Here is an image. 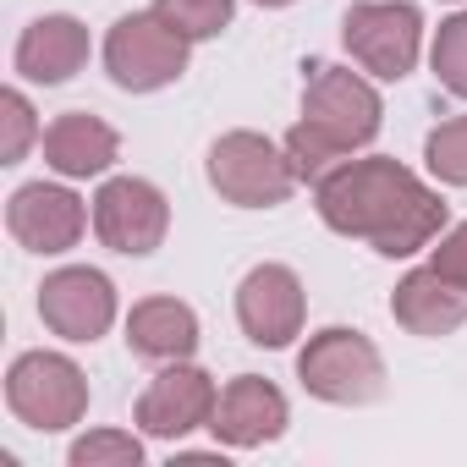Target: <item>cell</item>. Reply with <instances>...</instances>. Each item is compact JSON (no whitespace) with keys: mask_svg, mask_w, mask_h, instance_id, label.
I'll return each instance as SVG.
<instances>
[{"mask_svg":"<svg viewBox=\"0 0 467 467\" xmlns=\"http://www.w3.org/2000/svg\"><path fill=\"white\" fill-rule=\"evenodd\" d=\"M314 209L336 237H358L385 259H412L445 231V198L423 187L401 160H341L314 182Z\"/></svg>","mask_w":467,"mask_h":467,"instance_id":"cell-1","label":"cell"},{"mask_svg":"<svg viewBox=\"0 0 467 467\" xmlns=\"http://www.w3.org/2000/svg\"><path fill=\"white\" fill-rule=\"evenodd\" d=\"M385 127V105L368 78L347 67H314L303 83V121L286 132V160L297 182L330 176L352 149H368Z\"/></svg>","mask_w":467,"mask_h":467,"instance_id":"cell-2","label":"cell"},{"mask_svg":"<svg viewBox=\"0 0 467 467\" xmlns=\"http://www.w3.org/2000/svg\"><path fill=\"white\" fill-rule=\"evenodd\" d=\"M297 379L330 407H368L385 396V358L363 330L330 325L297 352Z\"/></svg>","mask_w":467,"mask_h":467,"instance_id":"cell-3","label":"cell"},{"mask_svg":"<svg viewBox=\"0 0 467 467\" xmlns=\"http://www.w3.org/2000/svg\"><path fill=\"white\" fill-rule=\"evenodd\" d=\"M187 56H192V39L176 34L154 6L121 17V23L105 34V72H110V83L127 88V94L171 88V83L187 72Z\"/></svg>","mask_w":467,"mask_h":467,"instance_id":"cell-4","label":"cell"},{"mask_svg":"<svg viewBox=\"0 0 467 467\" xmlns=\"http://www.w3.org/2000/svg\"><path fill=\"white\" fill-rule=\"evenodd\" d=\"M209 187L237 209H275L292 198L297 171L265 132H225L209 143Z\"/></svg>","mask_w":467,"mask_h":467,"instance_id":"cell-5","label":"cell"},{"mask_svg":"<svg viewBox=\"0 0 467 467\" xmlns=\"http://www.w3.org/2000/svg\"><path fill=\"white\" fill-rule=\"evenodd\" d=\"M6 407H12L17 423H28L39 434H61V429L83 423L88 379L61 352H23L6 374Z\"/></svg>","mask_w":467,"mask_h":467,"instance_id":"cell-6","label":"cell"},{"mask_svg":"<svg viewBox=\"0 0 467 467\" xmlns=\"http://www.w3.org/2000/svg\"><path fill=\"white\" fill-rule=\"evenodd\" d=\"M341 39L363 72H374L379 83H401L423 50V17L412 0H358L341 17Z\"/></svg>","mask_w":467,"mask_h":467,"instance_id":"cell-7","label":"cell"},{"mask_svg":"<svg viewBox=\"0 0 467 467\" xmlns=\"http://www.w3.org/2000/svg\"><path fill=\"white\" fill-rule=\"evenodd\" d=\"M94 231H99V243L110 254L149 259L165 243V231H171V203L143 176H110L94 192Z\"/></svg>","mask_w":467,"mask_h":467,"instance_id":"cell-8","label":"cell"},{"mask_svg":"<svg viewBox=\"0 0 467 467\" xmlns=\"http://www.w3.org/2000/svg\"><path fill=\"white\" fill-rule=\"evenodd\" d=\"M39 319L61 336V341H99L116 325V286L105 270L88 265H67L56 275H45L39 286Z\"/></svg>","mask_w":467,"mask_h":467,"instance_id":"cell-9","label":"cell"},{"mask_svg":"<svg viewBox=\"0 0 467 467\" xmlns=\"http://www.w3.org/2000/svg\"><path fill=\"white\" fill-rule=\"evenodd\" d=\"M303 314H308V297H303V281L297 270L286 265H259L243 275L237 286V325L254 347H292V336H303Z\"/></svg>","mask_w":467,"mask_h":467,"instance_id":"cell-10","label":"cell"},{"mask_svg":"<svg viewBox=\"0 0 467 467\" xmlns=\"http://www.w3.org/2000/svg\"><path fill=\"white\" fill-rule=\"evenodd\" d=\"M214 401H220V390H214V379L203 374V368H192V363H165L154 379H149V390L138 396V429L149 434V440H182V434H192V429H209V418H214Z\"/></svg>","mask_w":467,"mask_h":467,"instance_id":"cell-11","label":"cell"},{"mask_svg":"<svg viewBox=\"0 0 467 467\" xmlns=\"http://www.w3.org/2000/svg\"><path fill=\"white\" fill-rule=\"evenodd\" d=\"M6 225L12 237L28 248V254H72L83 243V225H88V209L72 187H56V182H28L12 192L6 203Z\"/></svg>","mask_w":467,"mask_h":467,"instance_id":"cell-12","label":"cell"},{"mask_svg":"<svg viewBox=\"0 0 467 467\" xmlns=\"http://www.w3.org/2000/svg\"><path fill=\"white\" fill-rule=\"evenodd\" d=\"M286 423H292V407H286L281 385H270L259 374H237V379H231L220 390V401H214V418H209L214 440L231 445V451H259V445L281 440Z\"/></svg>","mask_w":467,"mask_h":467,"instance_id":"cell-13","label":"cell"},{"mask_svg":"<svg viewBox=\"0 0 467 467\" xmlns=\"http://www.w3.org/2000/svg\"><path fill=\"white\" fill-rule=\"evenodd\" d=\"M88 67V28L67 12H50V17H34L17 39V72L28 83H72L78 72Z\"/></svg>","mask_w":467,"mask_h":467,"instance_id":"cell-14","label":"cell"},{"mask_svg":"<svg viewBox=\"0 0 467 467\" xmlns=\"http://www.w3.org/2000/svg\"><path fill=\"white\" fill-rule=\"evenodd\" d=\"M121 154V138L110 121L88 116V110H67L45 127V165L67 182H88V176H105Z\"/></svg>","mask_w":467,"mask_h":467,"instance_id":"cell-15","label":"cell"},{"mask_svg":"<svg viewBox=\"0 0 467 467\" xmlns=\"http://www.w3.org/2000/svg\"><path fill=\"white\" fill-rule=\"evenodd\" d=\"M390 314H396V325H401L407 336H429V341H434V336H451V330L467 325V292L451 286V281L429 265V270H412V275L396 281Z\"/></svg>","mask_w":467,"mask_h":467,"instance_id":"cell-16","label":"cell"},{"mask_svg":"<svg viewBox=\"0 0 467 467\" xmlns=\"http://www.w3.org/2000/svg\"><path fill=\"white\" fill-rule=\"evenodd\" d=\"M127 347L143 363H187L198 352V314L176 297H143L127 314Z\"/></svg>","mask_w":467,"mask_h":467,"instance_id":"cell-17","label":"cell"},{"mask_svg":"<svg viewBox=\"0 0 467 467\" xmlns=\"http://www.w3.org/2000/svg\"><path fill=\"white\" fill-rule=\"evenodd\" d=\"M72 467H138L143 462V440L127 429H88L83 440H72L67 451Z\"/></svg>","mask_w":467,"mask_h":467,"instance_id":"cell-18","label":"cell"},{"mask_svg":"<svg viewBox=\"0 0 467 467\" xmlns=\"http://www.w3.org/2000/svg\"><path fill=\"white\" fill-rule=\"evenodd\" d=\"M423 160H429L434 182H445V187H467V116L440 121V127L429 132V143H423Z\"/></svg>","mask_w":467,"mask_h":467,"instance_id":"cell-19","label":"cell"},{"mask_svg":"<svg viewBox=\"0 0 467 467\" xmlns=\"http://www.w3.org/2000/svg\"><path fill=\"white\" fill-rule=\"evenodd\" d=\"M429 61H434L440 88H445V94H456V99H467V12H456V17H445V23H440Z\"/></svg>","mask_w":467,"mask_h":467,"instance_id":"cell-20","label":"cell"},{"mask_svg":"<svg viewBox=\"0 0 467 467\" xmlns=\"http://www.w3.org/2000/svg\"><path fill=\"white\" fill-rule=\"evenodd\" d=\"M154 12H160L176 34H187V39L198 45V39H214V34L231 23L237 0H154Z\"/></svg>","mask_w":467,"mask_h":467,"instance_id":"cell-21","label":"cell"},{"mask_svg":"<svg viewBox=\"0 0 467 467\" xmlns=\"http://www.w3.org/2000/svg\"><path fill=\"white\" fill-rule=\"evenodd\" d=\"M39 138V121H34V105L23 88H6L0 94V165H23V154L34 149Z\"/></svg>","mask_w":467,"mask_h":467,"instance_id":"cell-22","label":"cell"},{"mask_svg":"<svg viewBox=\"0 0 467 467\" xmlns=\"http://www.w3.org/2000/svg\"><path fill=\"white\" fill-rule=\"evenodd\" d=\"M451 286H462L467 292V220L462 225H451L445 237H440V248H434V259H429Z\"/></svg>","mask_w":467,"mask_h":467,"instance_id":"cell-23","label":"cell"},{"mask_svg":"<svg viewBox=\"0 0 467 467\" xmlns=\"http://www.w3.org/2000/svg\"><path fill=\"white\" fill-rule=\"evenodd\" d=\"M259 6H292V0H259Z\"/></svg>","mask_w":467,"mask_h":467,"instance_id":"cell-24","label":"cell"},{"mask_svg":"<svg viewBox=\"0 0 467 467\" xmlns=\"http://www.w3.org/2000/svg\"><path fill=\"white\" fill-rule=\"evenodd\" d=\"M451 6H456V0H451Z\"/></svg>","mask_w":467,"mask_h":467,"instance_id":"cell-25","label":"cell"}]
</instances>
